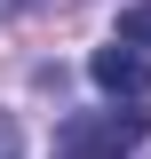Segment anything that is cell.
<instances>
[{
  "label": "cell",
  "instance_id": "1",
  "mask_svg": "<svg viewBox=\"0 0 151 159\" xmlns=\"http://www.w3.org/2000/svg\"><path fill=\"white\" fill-rule=\"evenodd\" d=\"M143 127L151 119L143 111H119V103L112 111H72L56 127V159H127L135 143H143Z\"/></svg>",
  "mask_w": 151,
  "mask_h": 159
},
{
  "label": "cell",
  "instance_id": "2",
  "mask_svg": "<svg viewBox=\"0 0 151 159\" xmlns=\"http://www.w3.org/2000/svg\"><path fill=\"white\" fill-rule=\"evenodd\" d=\"M88 80H95L112 103H143V96H151V56H135V48L112 40V48H95V56H88Z\"/></svg>",
  "mask_w": 151,
  "mask_h": 159
},
{
  "label": "cell",
  "instance_id": "3",
  "mask_svg": "<svg viewBox=\"0 0 151 159\" xmlns=\"http://www.w3.org/2000/svg\"><path fill=\"white\" fill-rule=\"evenodd\" d=\"M119 48H135V56H151V0H135V8H119Z\"/></svg>",
  "mask_w": 151,
  "mask_h": 159
},
{
  "label": "cell",
  "instance_id": "4",
  "mask_svg": "<svg viewBox=\"0 0 151 159\" xmlns=\"http://www.w3.org/2000/svg\"><path fill=\"white\" fill-rule=\"evenodd\" d=\"M0 159H24V127H16L8 111H0Z\"/></svg>",
  "mask_w": 151,
  "mask_h": 159
},
{
  "label": "cell",
  "instance_id": "5",
  "mask_svg": "<svg viewBox=\"0 0 151 159\" xmlns=\"http://www.w3.org/2000/svg\"><path fill=\"white\" fill-rule=\"evenodd\" d=\"M16 8H40V0H16Z\"/></svg>",
  "mask_w": 151,
  "mask_h": 159
}]
</instances>
